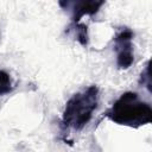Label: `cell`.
I'll return each instance as SVG.
<instances>
[{"label": "cell", "mask_w": 152, "mask_h": 152, "mask_svg": "<svg viewBox=\"0 0 152 152\" xmlns=\"http://www.w3.org/2000/svg\"><path fill=\"white\" fill-rule=\"evenodd\" d=\"M104 116L114 124L138 128L151 122L152 108L137 93L126 91L113 102Z\"/></svg>", "instance_id": "1"}, {"label": "cell", "mask_w": 152, "mask_h": 152, "mask_svg": "<svg viewBox=\"0 0 152 152\" xmlns=\"http://www.w3.org/2000/svg\"><path fill=\"white\" fill-rule=\"evenodd\" d=\"M100 100L97 86H89L75 93L65 103L61 124L65 129L81 131L91 120Z\"/></svg>", "instance_id": "2"}, {"label": "cell", "mask_w": 152, "mask_h": 152, "mask_svg": "<svg viewBox=\"0 0 152 152\" xmlns=\"http://www.w3.org/2000/svg\"><path fill=\"white\" fill-rule=\"evenodd\" d=\"M132 30L124 27L114 36V49L116 52V65L120 69H128L134 62Z\"/></svg>", "instance_id": "3"}, {"label": "cell", "mask_w": 152, "mask_h": 152, "mask_svg": "<svg viewBox=\"0 0 152 152\" xmlns=\"http://www.w3.org/2000/svg\"><path fill=\"white\" fill-rule=\"evenodd\" d=\"M59 5L71 13L72 23H80V20L86 15L96 14L100 8L104 5V1L88 0V1H62Z\"/></svg>", "instance_id": "4"}, {"label": "cell", "mask_w": 152, "mask_h": 152, "mask_svg": "<svg viewBox=\"0 0 152 152\" xmlns=\"http://www.w3.org/2000/svg\"><path fill=\"white\" fill-rule=\"evenodd\" d=\"M70 28L72 30L74 34H75V38L76 40L83 45V46H87L88 42H89V36H88V27L86 24L83 23H76V24H71Z\"/></svg>", "instance_id": "5"}, {"label": "cell", "mask_w": 152, "mask_h": 152, "mask_svg": "<svg viewBox=\"0 0 152 152\" xmlns=\"http://www.w3.org/2000/svg\"><path fill=\"white\" fill-rule=\"evenodd\" d=\"M13 89L14 83L11 75L5 70H0V96L10 94Z\"/></svg>", "instance_id": "6"}]
</instances>
